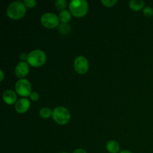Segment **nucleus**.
Here are the masks:
<instances>
[{
  "mask_svg": "<svg viewBox=\"0 0 153 153\" xmlns=\"http://www.w3.org/2000/svg\"><path fill=\"white\" fill-rule=\"evenodd\" d=\"M58 30H59V31L61 34H67V30H70V26L67 24L62 23L58 26Z\"/></svg>",
  "mask_w": 153,
  "mask_h": 153,
  "instance_id": "obj_19",
  "label": "nucleus"
},
{
  "mask_svg": "<svg viewBox=\"0 0 153 153\" xmlns=\"http://www.w3.org/2000/svg\"><path fill=\"white\" fill-rule=\"evenodd\" d=\"M60 153H68V152H60Z\"/></svg>",
  "mask_w": 153,
  "mask_h": 153,
  "instance_id": "obj_25",
  "label": "nucleus"
},
{
  "mask_svg": "<svg viewBox=\"0 0 153 153\" xmlns=\"http://www.w3.org/2000/svg\"><path fill=\"white\" fill-rule=\"evenodd\" d=\"M2 99L4 102L8 105L16 104L17 102V94L12 90H6L3 93Z\"/></svg>",
  "mask_w": 153,
  "mask_h": 153,
  "instance_id": "obj_10",
  "label": "nucleus"
},
{
  "mask_svg": "<svg viewBox=\"0 0 153 153\" xmlns=\"http://www.w3.org/2000/svg\"><path fill=\"white\" fill-rule=\"evenodd\" d=\"M145 2L142 0H131L128 3L130 8L134 11H138L144 8Z\"/></svg>",
  "mask_w": 153,
  "mask_h": 153,
  "instance_id": "obj_12",
  "label": "nucleus"
},
{
  "mask_svg": "<svg viewBox=\"0 0 153 153\" xmlns=\"http://www.w3.org/2000/svg\"><path fill=\"white\" fill-rule=\"evenodd\" d=\"M52 118L57 124L61 126L66 125L71 118L70 112L64 106H58L52 111Z\"/></svg>",
  "mask_w": 153,
  "mask_h": 153,
  "instance_id": "obj_4",
  "label": "nucleus"
},
{
  "mask_svg": "<svg viewBox=\"0 0 153 153\" xmlns=\"http://www.w3.org/2000/svg\"><path fill=\"white\" fill-rule=\"evenodd\" d=\"M27 7L23 1H16L10 3L7 7V15L10 19L19 20L26 13Z\"/></svg>",
  "mask_w": 153,
  "mask_h": 153,
  "instance_id": "obj_1",
  "label": "nucleus"
},
{
  "mask_svg": "<svg viewBox=\"0 0 153 153\" xmlns=\"http://www.w3.org/2000/svg\"><path fill=\"white\" fill-rule=\"evenodd\" d=\"M23 2L25 4V7H28V8H33L37 4V1L35 0H25Z\"/></svg>",
  "mask_w": 153,
  "mask_h": 153,
  "instance_id": "obj_18",
  "label": "nucleus"
},
{
  "mask_svg": "<svg viewBox=\"0 0 153 153\" xmlns=\"http://www.w3.org/2000/svg\"><path fill=\"white\" fill-rule=\"evenodd\" d=\"M15 91L19 96L22 98H26L30 97L31 91V85L28 79H19L15 84Z\"/></svg>",
  "mask_w": 153,
  "mask_h": 153,
  "instance_id": "obj_6",
  "label": "nucleus"
},
{
  "mask_svg": "<svg viewBox=\"0 0 153 153\" xmlns=\"http://www.w3.org/2000/svg\"><path fill=\"white\" fill-rule=\"evenodd\" d=\"M74 69L79 74L84 75L89 70V62L85 56H78L74 61Z\"/></svg>",
  "mask_w": 153,
  "mask_h": 153,
  "instance_id": "obj_7",
  "label": "nucleus"
},
{
  "mask_svg": "<svg viewBox=\"0 0 153 153\" xmlns=\"http://www.w3.org/2000/svg\"><path fill=\"white\" fill-rule=\"evenodd\" d=\"M143 13L146 17L150 18L153 16V9L149 6H146L143 9Z\"/></svg>",
  "mask_w": 153,
  "mask_h": 153,
  "instance_id": "obj_17",
  "label": "nucleus"
},
{
  "mask_svg": "<svg viewBox=\"0 0 153 153\" xmlns=\"http://www.w3.org/2000/svg\"><path fill=\"white\" fill-rule=\"evenodd\" d=\"M39 114H40V117L43 118V119H48L52 116V111L48 107H43L40 110Z\"/></svg>",
  "mask_w": 153,
  "mask_h": 153,
  "instance_id": "obj_14",
  "label": "nucleus"
},
{
  "mask_svg": "<svg viewBox=\"0 0 153 153\" xmlns=\"http://www.w3.org/2000/svg\"><path fill=\"white\" fill-rule=\"evenodd\" d=\"M27 58H28V55H26L25 53H21L19 55V59L22 61H25V60L27 61Z\"/></svg>",
  "mask_w": 153,
  "mask_h": 153,
  "instance_id": "obj_21",
  "label": "nucleus"
},
{
  "mask_svg": "<svg viewBox=\"0 0 153 153\" xmlns=\"http://www.w3.org/2000/svg\"><path fill=\"white\" fill-rule=\"evenodd\" d=\"M58 18H59L60 21L64 24H68V22L71 20L72 18V13L70 11L67 10H62L60 11L59 15H58Z\"/></svg>",
  "mask_w": 153,
  "mask_h": 153,
  "instance_id": "obj_13",
  "label": "nucleus"
},
{
  "mask_svg": "<svg viewBox=\"0 0 153 153\" xmlns=\"http://www.w3.org/2000/svg\"><path fill=\"white\" fill-rule=\"evenodd\" d=\"M69 9L72 15L76 17H83L88 13L89 4L85 0H72L69 3Z\"/></svg>",
  "mask_w": 153,
  "mask_h": 153,
  "instance_id": "obj_2",
  "label": "nucleus"
},
{
  "mask_svg": "<svg viewBox=\"0 0 153 153\" xmlns=\"http://www.w3.org/2000/svg\"><path fill=\"white\" fill-rule=\"evenodd\" d=\"M105 148L109 153H120V146L117 141L111 140L107 142Z\"/></svg>",
  "mask_w": 153,
  "mask_h": 153,
  "instance_id": "obj_11",
  "label": "nucleus"
},
{
  "mask_svg": "<svg viewBox=\"0 0 153 153\" xmlns=\"http://www.w3.org/2000/svg\"><path fill=\"white\" fill-rule=\"evenodd\" d=\"M120 153H133V152H131V151L129 150H123V151H120Z\"/></svg>",
  "mask_w": 153,
  "mask_h": 153,
  "instance_id": "obj_24",
  "label": "nucleus"
},
{
  "mask_svg": "<svg viewBox=\"0 0 153 153\" xmlns=\"http://www.w3.org/2000/svg\"><path fill=\"white\" fill-rule=\"evenodd\" d=\"M4 73L3 72V70H0V81L2 82L4 80Z\"/></svg>",
  "mask_w": 153,
  "mask_h": 153,
  "instance_id": "obj_23",
  "label": "nucleus"
},
{
  "mask_svg": "<svg viewBox=\"0 0 153 153\" xmlns=\"http://www.w3.org/2000/svg\"><path fill=\"white\" fill-rule=\"evenodd\" d=\"M30 106H31V102L30 100L27 98H21L17 100V102L15 104V111L18 114H25L29 110Z\"/></svg>",
  "mask_w": 153,
  "mask_h": 153,
  "instance_id": "obj_9",
  "label": "nucleus"
},
{
  "mask_svg": "<svg viewBox=\"0 0 153 153\" xmlns=\"http://www.w3.org/2000/svg\"><path fill=\"white\" fill-rule=\"evenodd\" d=\"M73 153H87L86 151L84 149H82V148H79V149H76L73 151Z\"/></svg>",
  "mask_w": 153,
  "mask_h": 153,
  "instance_id": "obj_22",
  "label": "nucleus"
},
{
  "mask_svg": "<svg viewBox=\"0 0 153 153\" xmlns=\"http://www.w3.org/2000/svg\"><path fill=\"white\" fill-rule=\"evenodd\" d=\"M46 61V55L43 50L40 49H34L28 54L27 63L31 67H38L44 65Z\"/></svg>",
  "mask_w": 153,
  "mask_h": 153,
  "instance_id": "obj_3",
  "label": "nucleus"
},
{
  "mask_svg": "<svg viewBox=\"0 0 153 153\" xmlns=\"http://www.w3.org/2000/svg\"><path fill=\"white\" fill-rule=\"evenodd\" d=\"M117 2V0H102L101 1L102 4L106 7H114Z\"/></svg>",
  "mask_w": 153,
  "mask_h": 153,
  "instance_id": "obj_16",
  "label": "nucleus"
},
{
  "mask_svg": "<svg viewBox=\"0 0 153 153\" xmlns=\"http://www.w3.org/2000/svg\"><path fill=\"white\" fill-rule=\"evenodd\" d=\"M29 73V64L25 61H20L15 67V75L19 79H24Z\"/></svg>",
  "mask_w": 153,
  "mask_h": 153,
  "instance_id": "obj_8",
  "label": "nucleus"
},
{
  "mask_svg": "<svg viewBox=\"0 0 153 153\" xmlns=\"http://www.w3.org/2000/svg\"><path fill=\"white\" fill-rule=\"evenodd\" d=\"M30 99H31V101L37 102L39 100V99H40V95L36 91H33L31 94V95H30Z\"/></svg>",
  "mask_w": 153,
  "mask_h": 153,
  "instance_id": "obj_20",
  "label": "nucleus"
},
{
  "mask_svg": "<svg viewBox=\"0 0 153 153\" xmlns=\"http://www.w3.org/2000/svg\"><path fill=\"white\" fill-rule=\"evenodd\" d=\"M60 19L55 13L47 12L43 13L40 17V22L43 27L49 29H52L59 26Z\"/></svg>",
  "mask_w": 153,
  "mask_h": 153,
  "instance_id": "obj_5",
  "label": "nucleus"
},
{
  "mask_svg": "<svg viewBox=\"0 0 153 153\" xmlns=\"http://www.w3.org/2000/svg\"><path fill=\"white\" fill-rule=\"evenodd\" d=\"M67 4V2L65 0H57L55 2V7H56L58 10H61V11L66 10Z\"/></svg>",
  "mask_w": 153,
  "mask_h": 153,
  "instance_id": "obj_15",
  "label": "nucleus"
}]
</instances>
